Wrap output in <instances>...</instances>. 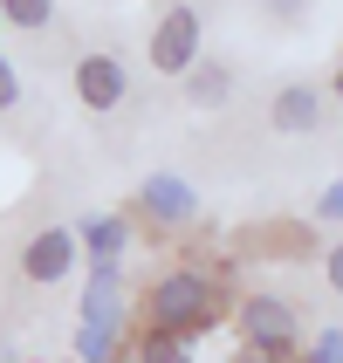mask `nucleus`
<instances>
[{"label":"nucleus","instance_id":"f257e3e1","mask_svg":"<svg viewBox=\"0 0 343 363\" xmlns=\"http://www.w3.org/2000/svg\"><path fill=\"white\" fill-rule=\"evenodd\" d=\"M213 323H220V281H213V274H200V267H172V274L151 281V295H144V329L192 343V336H206Z\"/></svg>","mask_w":343,"mask_h":363},{"label":"nucleus","instance_id":"f03ea898","mask_svg":"<svg viewBox=\"0 0 343 363\" xmlns=\"http://www.w3.org/2000/svg\"><path fill=\"white\" fill-rule=\"evenodd\" d=\"M124 329V302H117V261L89 267V295H82V329H76V357L82 363H110Z\"/></svg>","mask_w":343,"mask_h":363},{"label":"nucleus","instance_id":"7ed1b4c3","mask_svg":"<svg viewBox=\"0 0 343 363\" xmlns=\"http://www.w3.org/2000/svg\"><path fill=\"white\" fill-rule=\"evenodd\" d=\"M200 41H206L200 7H165L158 28H151V69H158V76H185V69L206 55Z\"/></svg>","mask_w":343,"mask_h":363},{"label":"nucleus","instance_id":"20e7f679","mask_svg":"<svg viewBox=\"0 0 343 363\" xmlns=\"http://www.w3.org/2000/svg\"><path fill=\"white\" fill-rule=\"evenodd\" d=\"M76 96H82V110H97V117H110V110H124L131 103V69H124L110 48H89V55L76 62Z\"/></svg>","mask_w":343,"mask_h":363},{"label":"nucleus","instance_id":"39448f33","mask_svg":"<svg viewBox=\"0 0 343 363\" xmlns=\"http://www.w3.org/2000/svg\"><path fill=\"white\" fill-rule=\"evenodd\" d=\"M241 336L254 350L288 357L295 336H303V315H295V302H282V295H247V302H241Z\"/></svg>","mask_w":343,"mask_h":363},{"label":"nucleus","instance_id":"423d86ee","mask_svg":"<svg viewBox=\"0 0 343 363\" xmlns=\"http://www.w3.org/2000/svg\"><path fill=\"white\" fill-rule=\"evenodd\" d=\"M76 226H41L35 240L21 247V274L35 288H55V281H69V267H76Z\"/></svg>","mask_w":343,"mask_h":363},{"label":"nucleus","instance_id":"0eeeda50","mask_svg":"<svg viewBox=\"0 0 343 363\" xmlns=\"http://www.w3.org/2000/svg\"><path fill=\"white\" fill-rule=\"evenodd\" d=\"M268 123H275L282 138H309V130H323V123H330V103H323L316 82H282L275 103H268Z\"/></svg>","mask_w":343,"mask_h":363},{"label":"nucleus","instance_id":"6e6552de","mask_svg":"<svg viewBox=\"0 0 343 363\" xmlns=\"http://www.w3.org/2000/svg\"><path fill=\"white\" fill-rule=\"evenodd\" d=\"M138 206H144L158 226H185L192 213H200V192H192L185 179H172V172H151V179L138 185Z\"/></svg>","mask_w":343,"mask_h":363},{"label":"nucleus","instance_id":"1a4fd4ad","mask_svg":"<svg viewBox=\"0 0 343 363\" xmlns=\"http://www.w3.org/2000/svg\"><path fill=\"white\" fill-rule=\"evenodd\" d=\"M179 82H185V103H200V110H227V103H234V89H241L234 62H220V55H200Z\"/></svg>","mask_w":343,"mask_h":363},{"label":"nucleus","instance_id":"9d476101","mask_svg":"<svg viewBox=\"0 0 343 363\" xmlns=\"http://www.w3.org/2000/svg\"><path fill=\"white\" fill-rule=\"evenodd\" d=\"M131 363H192V343H179V336H158V329H144L138 343H131Z\"/></svg>","mask_w":343,"mask_h":363},{"label":"nucleus","instance_id":"9b49d317","mask_svg":"<svg viewBox=\"0 0 343 363\" xmlns=\"http://www.w3.org/2000/svg\"><path fill=\"white\" fill-rule=\"evenodd\" d=\"M76 240H89V254H97V261H117L124 240H131V226H124V220H89Z\"/></svg>","mask_w":343,"mask_h":363},{"label":"nucleus","instance_id":"f8f14e48","mask_svg":"<svg viewBox=\"0 0 343 363\" xmlns=\"http://www.w3.org/2000/svg\"><path fill=\"white\" fill-rule=\"evenodd\" d=\"M0 21H14L21 35H41L55 21V0H0Z\"/></svg>","mask_w":343,"mask_h":363},{"label":"nucleus","instance_id":"ddd939ff","mask_svg":"<svg viewBox=\"0 0 343 363\" xmlns=\"http://www.w3.org/2000/svg\"><path fill=\"white\" fill-rule=\"evenodd\" d=\"M309 363H343V336H337V329H323V336H316V350H309Z\"/></svg>","mask_w":343,"mask_h":363},{"label":"nucleus","instance_id":"4468645a","mask_svg":"<svg viewBox=\"0 0 343 363\" xmlns=\"http://www.w3.org/2000/svg\"><path fill=\"white\" fill-rule=\"evenodd\" d=\"M21 103V76H14V62L0 55V110H14Z\"/></svg>","mask_w":343,"mask_h":363},{"label":"nucleus","instance_id":"2eb2a0df","mask_svg":"<svg viewBox=\"0 0 343 363\" xmlns=\"http://www.w3.org/2000/svg\"><path fill=\"white\" fill-rule=\"evenodd\" d=\"M316 220H343V179H337V185H330L323 199H316Z\"/></svg>","mask_w":343,"mask_h":363},{"label":"nucleus","instance_id":"dca6fc26","mask_svg":"<svg viewBox=\"0 0 343 363\" xmlns=\"http://www.w3.org/2000/svg\"><path fill=\"white\" fill-rule=\"evenodd\" d=\"M323 281H330V288H337V295H343V240H337V247H330V254H323Z\"/></svg>","mask_w":343,"mask_h":363},{"label":"nucleus","instance_id":"f3484780","mask_svg":"<svg viewBox=\"0 0 343 363\" xmlns=\"http://www.w3.org/2000/svg\"><path fill=\"white\" fill-rule=\"evenodd\" d=\"M234 363H282V357H275V350H254V343H241V357H234Z\"/></svg>","mask_w":343,"mask_h":363},{"label":"nucleus","instance_id":"a211bd4d","mask_svg":"<svg viewBox=\"0 0 343 363\" xmlns=\"http://www.w3.org/2000/svg\"><path fill=\"white\" fill-rule=\"evenodd\" d=\"M268 14H275V21H295V14H303V0H268Z\"/></svg>","mask_w":343,"mask_h":363},{"label":"nucleus","instance_id":"6ab92c4d","mask_svg":"<svg viewBox=\"0 0 343 363\" xmlns=\"http://www.w3.org/2000/svg\"><path fill=\"white\" fill-rule=\"evenodd\" d=\"M330 96L343 103V55H337V76H330Z\"/></svg>","mask_w":343,"mask_h":363}]
</instances>
